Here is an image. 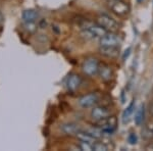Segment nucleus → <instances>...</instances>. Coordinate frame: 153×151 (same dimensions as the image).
Returning <instances> with one entry per match:
<instances>
[{
	"label": "nucleus",
	"mask_w": 153,
	"mask_h": 151,
	"mask_svg": "<svg viewBox=\"0 0 153 151\" xmlns=\"http://www.w3.org/2000/svg\"><path fill=\"white\" fill-rule=\"evenodd\" d=\"M106 33H108L106 30L101 27L100 25L92 24V23H86L85 26H83L82 35L86 37L87 39H96V38H102Z\"/></svg>",
	"instance_id": "1"
},
{
	"label": "nucleus",
	"mask_w": 153,
	"mask_h": 151,
	"mask_svg": "<svg viewBox=\"0 0 153 151\" xmlns=\"http://www.w3.org/2000/svg\"><path fill=\"white\" fill-rule=\"evenodd\" d=\"M108 8L117 16H126L129 12L130 7L123 0H106Z\"/></svg>",
	"instance_id": "2"
},
{
	"label": "nucleus",
	"mask_w": 153,
	"mask_h": 151,
	"mask_svg": "<svg viewBox=\"0 0 153 151\" xmlns=\"http://www.w3.org/2000/svg\"><path fill=\"white\" fill-rule=\"evenodd\" d=\"M99 62L96 58H88L82 64V71L85 75L89 77H93L98 74V70H99Z\"/></svg>",
	"instance_id": "3"
},
{
	"label": "nucleus",
	"mask_w": 153,
	"mask_h": 151,
	"mask_svg": "<svg viewBox=\"0 0 153 151\" xmlns=\"http://www.w3.org/2000/svg\"><path fill=\"white\" fill-rule=\"evenodd\" d=\"M96 23L100 25L101 27H103L107 32H113L114 33L115 31L118 30V25L115 22V19L110 18L107 14H101V16H99L97 18V22Z\"/></svg>",
	"instance_id": "4"
},
{
	"label": "nucleus",
	"mask_w": 153,
	"mask_h": 151,
	"mask_svg": "<svg viewBox=\"0 0 153 151\" xmlns=\"http://www.w3.org/2000/svg\"><path fill=\"white\" fill-rule=\"evenodd\" d=\"M120 42H122V40L117 35H115L113 32H108L102 38H100V46L118 47Z\"/></svg>",
	"instance_id": "5"
},
{
	"label": "nucleus",
	"mask_w": 153,
	"mask_h": 151,
	"mask_svg": "<svg viewBox=\"0 0 153 151\" xmlns=\"http://www.w3.org/2000/svg\"><path fill=\"white\" fill-rule=\"evenodd\" d=\"M97 101H98L97 95L94 93H90L87 94V95L82 96V97L79 99V104L84 108H89L94 106L97 103Z\"/></svg>",
	"instance_id": "6"
},
{
	"label": "nucleus",
	"mask_w": 153,
	"mask_h": 151,
	"mask_svg": "<svg viewBox=\"0 0 153 151\" xmlns=\"http://www.w3.org/2000/svg\"><path fill=\"white\" fill-rule=\"evenodd\" d=\"M98 75H99L100 79L105 82H108L112 79L113 71L110 65L107 63H100L99 64V70H98Z\"/></svg>",
	"instance_id": "7"
},
{
	"label": "nucleus",
	"mask_w": 153,
	"mask_h": 151,
	"mask_svg": "<svg viewBox=\"0 0 153 151\" xmlns=\"http://www.w3.org/2000/svg\"><path fill=\"white\" fill-rule=\"evenodd\" d=\"M91 116H92L93 120H95L96 122L100 120H103V118H106L108 116H110V112L109 110L106 107H103V106H96L91 111Z\"/></svg>",
	"instance_id": "8"
},
{
	"label": "nucleus",
	"mask_w": 153,
	"mask_h": 151,
	"mask_svg": "<svg viewBox=\"0 0 153 151\" xmlns=\"http://www.w3.org/2000/svg\"><path fill=\"white\" fill-rule=\"evenodd\" d=\"M81 83H82L81 77L79 75H76V74H73V75H71L66 79L65 85H66V88L70 91H75L80 87Z\"/></svg>",
	"instance_id": "9"
},
{
	"label": "nucleus",
	"mask_w": 153,
	"mask_h": 151,
	"mask_svg": "<svg viewBox=\"0 0 153 151\" xmlns=\"http://www.w3.org/2000/svg\"><path fill=\"white\" fill-rule=\"evenodd\" d=\"M61 131L65 134V135H70V136H76V134L79 132L82 131L81 129L80 125L78 123H65L62 125L61 127Z\"/></svg>",
	"instance_id": "10"
},
{
	"label": "nucleus",
	"mask_w": 153,
	"mask_h": 151,
	"mask_svg": "<svg viewBox=\"0 0 153 151\" xmlns=\"http://www.w3.org/2000/svg\"><path fill=\"white\" fill-rule=\"evenodd\" d=\"M38 18L39 13L35 9H26L22 13V19L25 23H35Z\"/></svg>",
	"instance_id": "11"
},
{
	"label": "nucleus",
	"mask_w": 153,
	"mask_h": 151,
	"mask_svg": "<svg viewBox=\"0 0 153 151\" xmlns=\"http://www.w3.org/2000/svg\"><path fill=\"white\" fill-rule=\"evenodd\" d=\"M99 51L102 55L106 57H117L118 55V47H110V46H100Z\"/></svg>",
	"instance_id": "12"
},
{
	"label": "nucleus",
	"mask_w": 153,
	"mask_h": 151,
	"mask_svg": "<svg viewBox=\"0 0 153 151\" xmlns=\"http://www.w3.org/2000/svg\"><path fill=\"white\" fill-rule=\"evenodd\" d=\"M76 138L81 141H86V142L92 143V144H94V143L97 142V140H98L92 135V133H91L90 131H89V132H85V131H83V130L76 134Z\"/></svg>",
	"instance_id": "13"
},
{
	"label": "nucleus",
	"mask_w": 153,
	"mask_h": 151,
	"mask_svg": "<svg viewBox=\"0 0 153 151\" xmlns=\"http://www.w3.org/2000/svg\"><path fill=\"white\" fill-rule=\"evenodd\" d=\"M134 109H135V101L133 100L132 102L129 104V106H128V107L124 110V112H123V115H122L123 123H126L129 122L131 116H132V115H133V112H134Z\"/></svg>",
	"instance_id": "14"
},
{
	"label": "nucleus",
	"mask_w": 153,
	"mask_h": 151,
	"mask_svg": "<svg viewBox=\"0 0 153 151\" xmlns=\"http://www.w3.org/2000/svg\"><path fill=\"white\" fill-rule=\"evenodd\" d=\"M143 120H144V106L141 105L137 109V111H136L134 121L137 126H141V123H143Z\"/></svg>",
	"instance_id": "15"
},
{
	"label": "nucleus",
	"mask_w": 153,
	"mask_h": 151,
	"mask_svg": "<svg viewBox=\"0 0 153 151\" xmlns=\"http://www.w3.org/2000/svg\"><path fill=\"white\" fill-rule=\"evenodd\" d=\"M79 148L83 151H92L93 150V144L92 143L86 142V141H81L79 143Z\"/></svg>",
	"instance_id": "16"
},
{
	"label": "nucleus",
	"mask_w": 153,
	"mask_h": 151,
	"mask_svg": "<svg viewBox=\"0 0 153 151\" xmlns=\"http://www.w3.org/2000/svg\"><path fill=\"white\" fill-rule=\"evenodd\" d=\"M93 150H96V151H107L108 147L104 144V143H102V142H95L94 144H93Z\"/></svg>",
	"instance_id": "17"
},
{
	"label": "nucleus",
	"mask_w": 153,
	"mask_h": 151,
	"mask_svg": "<svg viewBox=\"0 0 153 151\" xmlns=\"http://www.w3.org/2000/svg\"><path fill=\"white\" fill-rule=\"evenodd\" d=\"M128 142L130 143L131 145H135L136 143L138 142V137L135 133H131L129 136H128Z\"/></svg>",
	"instance_id": "18"
},
{
	"label": "nucleus",
	"mask_w": 153,
	"mask_h": 151,
	"mask_svg": "<svg viewBox=\"0 0 153 151\" xmlns=\"http://www.w3.org/2000/svg\"><path fill=\"white\" fill-rule=\"evenodd\" d=\"M25 28H26L27 31L31 32V33H33V32L36 31L37 29V26L35 23H25Z\"/></svg>",
	"instance_id": "19"
},
{
	"label": "nucleus",
	"mask_w": 153,
	"mask_h": 151,
	"mask_svg": "<svg viewBox=\"0 0 153 151\" xmlns=\"http://www.w3.org/2000/svg\"><path fill=\"white\" fill-rule=\"evenodd\" d=\"M130 52H131V48H128L127 50L125 51V54H124V56H123V58H124V60H125L126 58L128 57V56L130 55Z\"/></svg>",
	"instance_id": "20"
},
{
	"label": "nucleus",
	"mask_w": 153,
	"mask_h": 151,
	"mask_svg": "<svg viewBox=\"0 0 153 151\" xmlns=\"http://www.w3.org/2000/svg\"><path fill=\"white\" fill-rule=\"evenodd\" d=\"M3 16H2V13H1V12H0V24H2V23H3Z\"/></svg>",
	"instance_id": "21"
},
{
	"label": "nucleus",
	"mask_w": 153,
	"mask_h": 151,
	"mask_svg": "<svg viewBox=\"0 0 153 151\" xmlns=\"http://www.w3.org/2000/svg\"><path fill=\"white\" fill-rule=\"evenodd\" d=\"M143 1V0H138V2H142Z\"/></svg>",
	"instance_id": "22"
},
{
	"label": "nucleus",
	"mask_w": 153,
	"mask_h": 151,
	"mask_svg": "<svg viewBox=\"0 0 153 151\" xmlns=\"http://www.w3.org/2000/svg\"><path fill=\"white\" fill-rule=\"evenodd\" d=\"M151 110H152V113H153V106H152V109Z\"/></svg>",
	"instance_id": "23"
},
{
	"label": "nucleus",
	"mask_w": 153,
	"mask_h": 151,
	"mask_svg": "<svg viewBox=\"0 0 153 151\" xmlns=\"http://www.w3.org/2000/svg\"><path fill=\"white\" fill-rule=\"evenodd\" d=\"M151 132H152V135H153V129H152V131H151Z\"/></svg>",
	"instance_id": "24"
}]
</instances>
